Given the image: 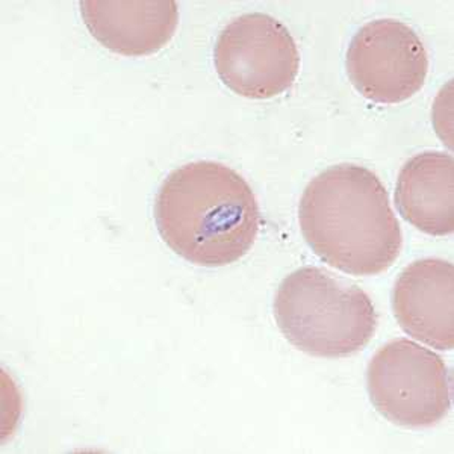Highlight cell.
<instances>
[{
    "label": "cell",
    "instance_id": "4",
    "mask_svg": "<svg viewBox=\"0 0 454 454\" xmlns=\"http://www.w3.org/2000/svg\"><path fill=\"white\" fill-rule=\"evenodd\" d=\"M367 389L377 412L402 427H434L453 403V376L444 359L406 338L376 351Z\"/></svg>",
    "mask_w": 454,
    "mask_h": 454
},
{
    "label": "cell",
    "instance_id": "7",
    "mask_svg": "<svg viewBox=\"0 0 454 454\" xmlns=\"http://www.w3.org/2000/svg\"><path fill=\"white\" fill-rule=\"evenodd\" d=\"M393 309L400 327L413 340L453 350V263L438 258L409 263L394 286Z\"/></svg>",
    "mask_w": 454,
    "mask_h": 454
},
{
    "label": "cell",
    "instance_id": "5",
    "mask_svg": "<svg viewBox=\"0 0 454 454\" xmlns=\"http://www.w3.org/2000/svg\"><path fill=\"white\" fill-rule=\"evenodd\" d=\"M218 78L233 93L265 100L293 87L300 70L294 38L269 14L252 12L233 19L214 47Z\"/></svg>",
    "mask_w": 454,
    "mask_h": 454
},
{
    "label": "cell",
    "instance_id": "1",
    "mask_svg": "<svg viewBox=\"0 0 454 454\" xmlns=\"http://www.w3.org/2000/svg\"><path fill=\"white\" fill-rule=\"evenodd\" d=\"M299 222L312 252L351 276L383 273L402 252L389 194L365 167L340 164L315 176L300 200Z\"/></svg>",
    "mask_w": 454,
    "mask_h": 454
},
{
    "label": "cell",
    "instance_id": "3",
    "mask_svg": "<svg viewBox=\"0 0 454 454\" xmlns=\"http://www.w3.org/2000/svg\"><path fill=\"white\" fill-rule=\"evenodd\" d=\"M274 317L295 348L329 359L362 350L376 333L379 321L364 289L318 267H301L282 280Z\"/></svg>",
    "mask_w": 454,
    "mask_h": 454
},
{
    "label": "cell",
    "instance_id": "2",
    "mask_svg": "<svg viewBox=\"0 0 454 454\" xmlns=\"http://www.w3.org/2000/svg\"><path fill=\"white\" fill-rule=\"evenodd\" d=\"M158 231L167 246L199 267H224L254 247L261 212L252 186L231 167L196 160L162 182L155 200Z\"/></svg>",
    "mask_w": 454,
    "mask_h": 454
},
{
    "label": "cell",
    "instance_id": "6",
    "mask_svg": "<svg viewBox=\"0 0 454 454\" xmlns=\"http://www.w3.org/2000/svg\"><path fill=\"white\" fill-rule=\"evenodd\" d=\"M353 87L376 104H402L423 88L428 55L419 34L403 21L379 19L353 36L347 51Z\"/></svg>",
    "mask_w": 454,
    "mask_h": 454
},
{
    "label": "cell",
    "instance_id": "9",
    "mask_svg": "<svg viewBox=\"0 0 454 454\" xmlns=\"http://www.w3.org/2000/svg\"><path fill=\"white\" fill-rule=\"evenodd\" d=\"M395 205L406 222L432 237L454 232V160L444 152H423L402 167Z\"/></svg>",
    "mask_w": 454,
    "mask_h": 454
},
{
    "label": "cell",
    "instance_id": "8",
    "mask_svg": "<svg viewBox=\"0 0 454 454\" xmlns=\"http://www.w3.org/2000/svg\"><path fill=\"white\" fill-rule=\"evenodd\" d=\"M83 23L102 46L123 57L160 52L179 25L173 0H83Z\"/></svg>",
    "mask_w": 454,
    "mask_h": 454
}]
</instances>
